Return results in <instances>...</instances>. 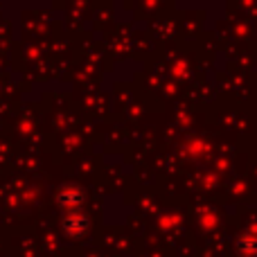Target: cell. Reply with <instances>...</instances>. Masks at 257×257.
<instances>
[{
	"label": "cell",
	"instance_id": "7a4b0ae2",
	"mask_svg": "<svg viewBox=\"0 0 257 257\" xmlns=\"http://www.w3.org/2000/svg\"><path fill=\"white\" fill-rule=\"evenodd\" d=\"M81 199H84V194H81L79 187H66V190L59 194V203H61L66 210L79 208V205H81Z\"/></svg>",
	"mask_w": 257,
	"mask_h": 257
},
{
	"label": "cell",
	"instance_id": "6da1fadb",
	"mask_svg": "<svg viewBox=\"0 0 257 257\" xmlns=\"http://www.w3.org/2000/svg\"><path fill=\"white\" fill-rule=\"evenodd\" d=\"M88 228V219L84 217V212H81L79 208H75V210H68V217H66V230H68V235H72V237H79L81 232Z\"/></svg>",
	"mask_w": 257,
	"mask_h": 257
}]
</instances>
